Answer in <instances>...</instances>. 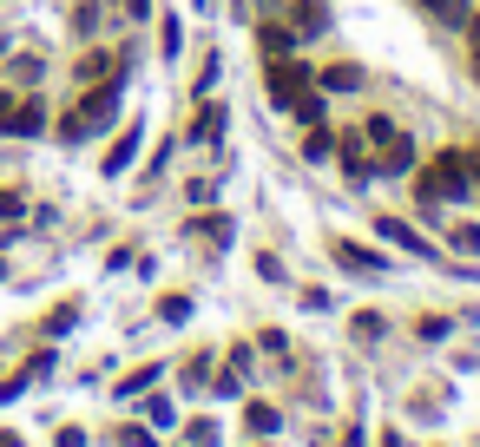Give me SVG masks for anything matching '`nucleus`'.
Listing matches in <instances>:
<instances>
[{"label": "nucleus", "instance_id": "1", "mask_svg": "<svg viewBox=\"0 0 480 447\" xmlns=\"http://www.w3.org/2000/svg\"><path fill=\"white\" fill-rule=\"evenodd\" d=\"M309 66H290V60H270V105H284V112H296L303 125H323V105H316V86H309Z\"/></svg>", "mask_w": 480, "mask_h": 447}, {"label": "nucleus", "instance_id": "2", "mask_svg": "<svg viewBox=\"0 0 480 447\" xmlns=\"http://www.w3.org/2000/svg\"><path fill=\"white\" fill-rule=\"evenodd\" d=\"M474 191V178H467V158L461 152H441L435 164H428V178H421V204H455V198H467Z\"/></svg>", "mask_w": 480, "mask_h": 447}, {"label": "nucleus", "instance_id": "3", "mask_svg": "<svg viewBox=\"0 0 480 447\" xmlns=\"http://www.w3.org/2000/svg\"><path fill=\"white\" fill-rule=\"evenodd\" d=\"M112 112H119V86H99L86 105H73L66 119H60V132H66V138H93V132L112 119Z\"/></svg>", "mask_w": 480, "mask_h": 447}, {"label": "nucleus", "instance_id": "4", "mask_svg": "<svg viewBox=\"0 0 480 447\" xmlns=\"http://www.w3.org/2000/svg\"><path fill=\"white\" fill-rule=\"evenodd\" d=\"M369 145L382 152V172H408L415 164V145H408V132L395 119H369Z\"/></svg>", "mask_w": 480, "mask_h": 447}, {"label": "nucleus", "instance_id": "5", "mask_svg": "<svg viewBox=\"0 0 480 447\" xmlns=\"http://www.w3.org/2000/svg\"><path fill=\"white\" fill-rule=\"evenodd\" d=\"M329 257L343 263V270H355V276H382V257H375V250H355V243H343V237H329Z\"/></svg>", "mask_w": 480, "mask_h": 447}, {"label": "nucleus", "instance_id": "6", "mask_svg": "<svg viewBox=\"0 0 480 447\" xmlns=\"http://www.w3.org/2000/svg\"><path fill=\"white\" fill-rule=\"evenodd\" d=\"M375 231H382V237H395V243H402V250H408V257H435V243H428V237H421V231H408V224H402V217H382V224H375Z\"/></svg>", "mask_w": 480, "mask_h": 447}, {"label": "nucleus", "instance_id": "7", "mask_svg": "<svg viewBox=\"0 0 480 447\" xmlns=\"http://www.w3.org/2000/svg\"><path fill=\"white\" fill-rule=\"evenodd\" d=\"M132 158H138V125H125V132H119V145L105 152V178H119Z\"/></svg>", "mask_w": 480, "mask_h": 447}, {"label": "nucleus", "instance_id": "8", "mask_svg": "<svg viewBox=\"0 0 480 447\" xmlns=\"http://www.w3.org/2000/svg\"><path fill=\"white\" fill-rule=\"evenodd\" d=\"M316 86H329V93H355V86H362V73H355V66H323V73H316Z\"/></svg>", "mask_w": 480, "mask_h": 447}, {"label": "nucleus", "instance_id": "9", "mask_svg": "<svg viewBox=\"0 0 480 447\" xmlns=\"http://www.w3.org/2000/svg\"><path fill=\"white\" fill-rule=\"evenodd\" d=\"M197 243H231V217H197Z\"/></svg>", "mask_w": 480, "mask_h": 447}, {"label": "nucleus", "instance_id": "10", "mask_svg": "<svg viewBox=\"0 0 480 447\" xmlns=\"http://www.w3.org/2000/svg\"><path fill=\"white\" fill-rule=\"evenodd\" d=\"M217 125H231V119H224V105H205V112H197V125H191V138H217Z\"/></svg>", "mask_w": 480, "mask_h": 447}, {"label": "nucleus", "instance_id": "11", "mask_svg": "<svg viewBox=\"0 0 480 447\" xmlns=\"http://www.w3.org/2000/svg\"><path fill=\"white\" fill-rule=\"evenodd\" d=\"M421 7H428V14H441L447 26H467V7H461V0H421Z\"/></svg>", "mask_w": 480, "mask_h": 447}, {"label": "nucleus", "instance_id": "12", "mask_svg": "<svg viewBox=\"0 0 480 447\" xmlns=\"http://www.w3.org/2000/svg\"><path fill=\"white\" fill-rule=\"evenodd\" d=\"M264 53H270V60H284V53H290V34H284V26H264Z\"/></svg>", "mask_w": 480, "mask_h": 447}, {"label": "nucleus", "instance_id": "13", "mask_svg": "<svg viewBox=\"0 0 480 447\" xmlns=\"http://www.w3.org/2000/svg\"><path fill=\"white\" fill-rule=\"evenodd\" d=\"M329 152H335V132L316 125V132H309V158H329Z\"/></svg>", "mask_w": 480, "mask_h": 447}, {"label": "nucleus", "instance_id": "14", "mask_svg": "<svg viewBox=\"0 0 480 447\" xmlns=\"http://www.w3.org/2000/svg\"><path fill=\"white\" fill-rule=\"evenodd\" d=\"M158 310H165V323H185V316H191V303H185V296H165Z\"/></svg>", "mask_w": 480, "mask_h": 447}, {"label": "nucleus", "instance_id": "15", "mask_svg": "<svg viewBox=\"0 0 480 447\" xmlns=\"http://www.w3.org/2000/svg\"><path fill=\"white\" fill-rule=\"evenodd\" d=\"M270 428H276V414L257 402V408H250V434H270Z\"/></svg>", "mask_w": 480, "mask_h": 447}, {"label": "nucleus", "instance_id": "16", "mask_svg": "<svg viewBox=\"0 0 480 447\" xmlns=\"http://www.w3.org/2000/svg\"><path fill=\"white\" fill-rule=\"evenodd\" d=\"M455 250H480V231H474V224H461V231H455Z\"/></svg>", "mask_w": 480, "mask_h": 447}, {"label": "nucleus", "instance_id": "17", "mask_svg": "<svg viewBox=\"0 0 480 447\" xmlns=\"http://www.w3.org/2000/svg\"><path fill=\"white\" fill-rule=\"evenodd\" d=\"M119 447H152V434H145V428H125V434H119Z\"/></svg>", "mask_w": 480, "mask_h": 447}, {"label": "nucleus", "instance_id": "18", "mask_svg": "<svg viewBox=\"0 0 480 447\" xmlns=\"http://www.w3.org/2000/svg\"><path fill=\"white\" fill-rule=\"evenodd\" d=\"M0 217H20V198H14V191H0Z\"/></svg>", "mask_w": 480, "mask_h": 447}, {"label": "nucleus", "instance_id": "19", "mask_svg": "<svg viewBox=\"0 0 480 447\" xmlns=\"http://www.w3.org/2000/svg\"><path fill=\"white\" fill-rule=\"evenodd\" d=\"M7 119H14V93H0V132H7Z\"/></svg>", "mask_w": 480, "mask_h": 447}, {"label": "nucleus", "instance_id": "20", "mask_svg": "<svg viewBox=\"0 0 480 447\" xmlns=\"http://www.w3.org/2000/svg\"><path fill=\"white\" fill-rule=\"evenodd\" d=\"M474 66H480V20H474Z\"/></svg>", "mask_w": 480, "mask_h": 447}, {"label": "nucleus", "instance_id": "21", "mask_svg": "<svg viewBox=\"0 0 480 447\" xmlns=\"http://www.w3.org/2000/svg\"><path fill=\"white\" fill-rule=\"evenodd\" d=\"M125 7H132V14H145V0H125Z\"/></svg>", "mask_w": 480, "mask_h": 447}, {"label": "nucleus", "instance_id": "22", "mask_svg": "<svg viewBox=\"0 0 480 447\" xmlns=\"http://www.w3.org/2000/svg\"><path fill=\"white\" fill-rule=\"evenodd\" d=\"M0 447H20V441H14V434H0Z\"/></svg>", "mask_w": 480, "mask_h": 447}]
</instances>
